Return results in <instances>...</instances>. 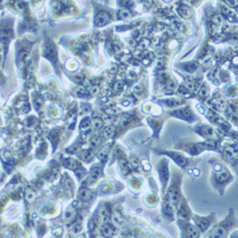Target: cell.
<instances>
[{
  "mask_svg": "<svg viewBox=\"0 0 238 238\" xmlns=\"http://www.w3.org/2000/svg\"><path fill=\"white\" fill-rule=\"evenodd\" d=\"M212 166V176H211V183L215 188L220 191V194H223L224 188L230 182L233 181V175L230 173L228 169L224 166L222 163L219 161H215L211 163Z\"/></svg>",
  "mask_w": 238,
  "mask_h": 238,
  "instance_id": "1",
  "label": "cell"
},
{
  "mask_svg": "<svg viewBox=\"0 0 238 238\" xmlns=\"http://www.w3.org/2000/svg\"><path fill=\"white\" fill-rule=\"evenodd\" d=\"M236 220L235 217L234 210L230 209L226 217L218 223L210 232V237H226L229 231L236 226Z\"/></svg>",
  "mask_w": 238,
  "mask_h": 238,
  "instance_id": "2",
  "label": "cell"
},
{
  "mask_svg": "<svg viewBox=\"0 0 238 238\" xmlns=\"http://www.w3.org/2000/svg\"><path fill=\"white\" fill-rule=\"evenodd\" d=\"M180 180L178 177H174L172 180V184L168 191V195L170 198V201L172 203V204L177 206L179 203L180 199Z\"/></svg>",
  "mask_w": 238,
  "mask_h": 238,
  "instance_id": "3",
  "label": "cell"
},
{
  "mask_svg": "<svg viewBox=\"0 0 238 238\" xmlns=\"http://www.w3.org/2000/svg\"><path fill=\"white\" fill-rule=\"evenodd\" d=\"M193 221L195 223V226L198 227V229L201 232H205L207 229L210 226V225L215 221V214L211 213L210 215L207 217H199L197 215L193 216Z\"/></svg>",
  "mask_w": 238,
  "mask_h": 238,
  "instance_id": "4",
  "label": "cell"
},
{
  "mask_svg": "<svg viewBox=\"0 0 238 238\" xmlns=\"http://www.w3.org/2000/svg\"><path fill=\"white\" fill-rule=\"evenodd\" d=\"M181 228L182 236L183 237H199L200 236V230L194 225L186 221H181L179 224Z\"/></svg>",
  "mask_w": 238,
  "mask_h": 238,
  "instance_id": "5",
  "label": "cell"
},
{
  "mask_svg": "<svg viewBox=\"0 0 238 238\" xmlns=\"http://www.w3.org/2000/svg\"><path fill=\"white\" fill-rule=\"evenodd\" d=\"M172 114H174V116L178 117L180 119L186 120L191 121L192 120H193V115L190 111V109L188 107H184V108H179L177 110H176L172 112Z\"/></svg>",
  "mask_w": 238,
  "mask_h": 238,
  "instance_id": "6",
  "label": "cell"
},
{
  "mask_svg": "<svg viewBox=\"0 0 238 238\" xmlns=\"http://www.w3.org/2000/svg\"><path fill=\"white\" fill-rule=\"evenodd\" d=\"M199 133L203 135L204 137H208V138H213L216 134L214 129L209 126H203L201 127V130L199 131Z\"/></svg>",
  "mask_w": 238,
  "mask_h": 238,
  "instance_id": "7",
  "label": "cell"
},
{
  "mask_svg": "<svg viewBox=\"0 0 238 238\" xmlns=\"http://www.w3.org/2000/svg\"><path fill=\"white\" fill-rule=\"evenodd\" d=\"M109 19H110V16L108 14L106 13H101L99 14L98 15L96 16L95 18V23L96 25L98 26H103L104 24H106L108 21H109Z\"/></svg>",
  "mask_w": 238,
  "mask_h": 238,
  "instance_id": "8",
  "label": "cell"
},
{
  "mask_svg": "<svg viewBox=\"0 0 238 238\" xmlns=\"http://www.w3.org/2000/svg\"><path fill=\"white\" fill-rule=\"evenodd\" d=\"M178 214L183 219H188L190 217V210L187 206L186 202H183L178 210Z\"/></svg>",
  "mask_w": 238,
  "mask_h": 238,
  "instance_id": "9",
  "label": "cell"
},
{
  "mask_svg": "<svg viewBox=\"0 0 238 238\" xmlns=\"http://www.w3.org/2000/svg\"><path fill=\"white\" fill-rule=\"evenodd\" d=\"M89 195H90V193L88 192V190L87 189H80V191L79 192V198L80 200H83V201H86L89 198Z\"/></svg>",
  "mask_w": 238,
  "mask_h": 238,
  "instance_id": "10",
  "label": "cell"
},
{
  "mask_svg": "<svg viewBox=\"0 0 238 238\" xmlns=\"http://www.w3.org/2000/svg\"><path fill=\"white\" fill-rule=\"evenodd\" d=\"M100 172H101V170H100V169L98 167H94L92 169V170H91V175H90L91 180L92 181H95L98 178V177L100 176Z\"/></svg>",
  "mask_w": 238,
  "mask_h": 238,
  "instance_id": "11",
  "label": "cell"
},
{
  "mask_svg": "<svg viewBox=\"0 0 238 238\" xmlns=\"http://www.w3.org/2000/svg\"><path fill=\"white\" fill-rule=\"evenodd\" d=\"M52 6H53V8H54L55 11H56L57 13H59V12H61V11L63 10L64 5H63L61 2H59V1H56V2H54V3L52 4Z\"/></svg>",
  "mask_w": 238,
  "mask_h": 238,
  "instance_id": "12",
  "label": "cell"
},
{
  "mask_svg": "<svg viewBox=\"0 0 238 238\" xmlns=\"http://www.w3.org/2000/svg\"><path fill=\"white\" fill-rule=\"evenodd\" d=\"M112 221H113V223L115 224V225H119V224H121V215L118 213V212H114L113 213V215H112Z\"/></svg>",
  "mask_w": 238,
  "mask_h": 238,
  "instance_id": "13",
  "label": "cell"
},
{
  "mask_svg": "<svg viewBox=\"0 0 238 238\" xmlns=\"http://www.w3.org/2000/svg\"><path fill=\"white\" fill-rule=\"evenodd\" d=\"M103 234L104 236H110L112 234V228L110 226H104L103 227Z\"/></svg>",
  "mask_w": 238,
  "mask_h": 238,
  "instance_id": "14",
  "label": "cell"
},
{
  "mask_svg": "<svg viewBox=\"0 0 238 238\" xmlns=\"http://www.w3.org/2000/svg\"><path fill=\"white\" fill-rule=\"evenodd\" d=\"M104 136L106 137H111L113 136V134H114V127H111V126L106 127L104 132Z\"/></svg>",
  "mask_w": 238,
  "mask_h": 238,
  "instance_id": "15",
  "label": "cell"
},
{
  "mask_svg": "<svg viewBox=\"0 0 238 238\" xmlns=\"http://www.w3.org/2000/svg\"><path fill=\"white\" fill-rule=\"evenodd\" d=\"M120 16H121V19H123V20H127V19H128V18L131 16V14H130L127 10L122 9V10L120 12Z\"/></svg>",
  "mask_w": 238,
  "mask_h": 238,
  "instance_id": "16",
  "label": "cell"
},
{
  "mask_svg": "<svg viewBox=\"0 0 238 238\" xmlns=\"http://www.w3.org/2000/svg\"><path fill=\"white\" fill-rule=\"evenodd\" d=\"M92 124H93V127L96 128V129H98V128H100V127H102V121L99 119H95L92 121Z\"/></svg>",
  "mask_w": 238,
  "mask_h": 238,
  "instance_id": "17",
  "label": "cell"
},
{
  "mask_svg": "<svg viewBox=\"0 0 238 238\" xmlns=\"http://www.w3.org/2000/svg\"><path fill=\"white\" fill-rule=\"evenodd\" d=\"M72 215H73V211L72 210H66L65 211V213H64V218L65 219V220H71V218H72Z\"/></svg>",
  "mask_w": 238,
  "mask_h": 238,
  "instance_id": "18",
  "label": "cell"
},
{
  "mask_svg": "<svg viewBox=\"0 0 238 238\" xmlns=\"http://www.w3.org/2000/svg\"><path fill=\"white\" fill-rule=\"evenodd\" d=\"M167 88H169V89H174L175 88H176V83H175L174 80H172V79H170L168 82H167Z\"/></svg>",
  "mask_w": 238,
  "mask_h": 238,
  "instance_id": "19",
  "label": "cell"
},
{
  "mask_svg": "<svg viewBox=\"0 0 238 238\" xmlns=\"http://www.w3.org/2000/svg\"><path fill=\"white\" fill-rule=\"evenodd\" d=\"M15 6L16 8L19 9V10H23V9L25 8V5H24V3L21 2V1H17V2H15Z\"/></svg>",
  "mask_w": 238,
  "mask_h": 238,
  "instance_id": "20",
  "label": "cell"
},
{
  "mask_svg": "<svg viewBox=\"0 0 238 238\" xmlns=\"http://www.w3.org/2000/svg\"><path fill=\"white\" fill-rule=\"evenodd\" d=\"M225 1H226V3L228 5H230L231 7H235V6H236L238 5L237 0H225Z\"/></svg>",
  "mask_w": 238,
  "mask_h": 238,
  "instance_id": "21",
  "label": "cell"
},
{
  "mask_svg": "<svg viewBox=\"0 0 238 238\" xmlns=\"http://www.w3.org/2000/svg\"><path fill=\"white\" fill-rule=\"evenodd\" d=\"M99 143H100V139L98 137H95V138H93L91 140V146L92 147H95V146H97L99 144Z\"/></svg>",
  "mask_w": 238,
  "mask_h": 238,
  "instance_id": "22",
  "label": "cell"
},
{
  "mask_svg": "<svg viewBox=\"0 0 238 238\" xmlns=\"http://www.w3.org/2000/svg\"><path fill=\"white\" fill-rule=\"evenodd\" d=\"M34 198H35V195H34V193H31V192H30V193H28L26 194V199H27L28 201H30V202H32V201L34 200Z\"/></svg>",
  "mask_w": 238,
  "mask_h": 238,
  "instance_id": "23",
  "label": "cell"
},
{
  "mask_svg": "<svg viewBox=\"0 0 238 238\" xmlns=\"http://www.w3.org/2000/svg\"><path fill=\"white\" fill-rule=\"evenodd\" d=\"M103 121L104 122H110L112 121V116L111 115H104L103 116Z\"/></svg>",
  "mask_w": 238,
  "mask_h": 238,
  "instance_id": "24",
  "label": "cell"
},
{
  "mask_svg": "<svg viewBox=\"0 0 238 238\" xmlns=\"http://www.w3.org/2000/svg\"><path fill=\"white\" fill-rule=\"evenodd\" d=\"M200 95H202V96H206V95H208V90H207V88H203L200 90Z\"/></svg>",
  "mask_w": 238,
  "mask_h": 238,
  "instance_id": "25",
  "label": "cell"
},
{
  "mask_svg": "<svg viewBox=\"0 0 238 238\" xmlns=\"http://www.w3.org/2000/svg\"><path fill=\"white\" fill-rule=\"evenodd\" d=\"M214 21H215L217 24H220V23H221V22H222V18H221V16H220V15L216 16V17L214 18Z\"/></svg>",
  "mask_w": 238,
  "mask_h": 238,
  "instance_id": "26",
  "label": "cell"
},
{
  "mask_svg": "<svg viewBox=\"0 0 238 238\" xmlns=\"http://www.w3.org/2000/svg\"><path fill=\"white\" fill-rule=\"evenodd\" d=\"M231 147L233 148V150L235 151V153H236V154L238 155V143H236V144H232V145H231Z\"/></svg>",
  "mask_w": 238,
  "mask_h": 238,
  "instance_id": "27",
  "label": "cell"
},
{
  "mask_svg": "<svg viewBox=\"0 0 238 238\" xmlns=\"http://www.w3.org/2000/svg\"><path fill=\"white\" fill-rule=\"evenodd\" d=\"M98 90H99V88H98L97 87H93V88L91 89V93H92V94H97V93H98Z\"/></svg>",
  "mask_w": 238,
  "mask_h": 238,
  "instance_id": "28",
  "label": "cell"
},
{
  "mask_svg": "<svg viewBox=\"0 0 238 238\" xmlns=\"http://www.w3.org/2000/svg\"><path fill=\"white\" fill-rule=\"evenodd\" d=\"M236 236H237L236 237H238V231H236L235 233H233V234L231 235V237H236Z\"/></svg>",
  "mask_w": 238,
  "mask_h": 238,
  "instance_id": "29",
  "label": "cell"
},
{
  "mask_svg": "<svg viewBox=\"0 0 238 238\" xmlns=\"http://www.w3.org/2000/svg\"><path fill=\"white\" fill-rule=\"evenodd\" d=\"M129 44H130V46H133L135 44V41L134 40H129Z\"/></svg>",
  "mask_w": 238,
  "mask_h": 238,
  "instance_id": "30",
  "label": "cell"
},
{
  "mask_svg": "<svg viewBox=\"0 0 238 238\" xmlns=\"http://www.w3.org/2000/svg\"><path fill=\"white\" fill-rule=\"evenodd\" d=\"M3 1H5V2H6V1H8V0H3Z\"/></svg>",
  "mask_w": 238,
  "mask_h": 238,
  "instance_id": "31",
  "label": "cell"
}]
</instances>
